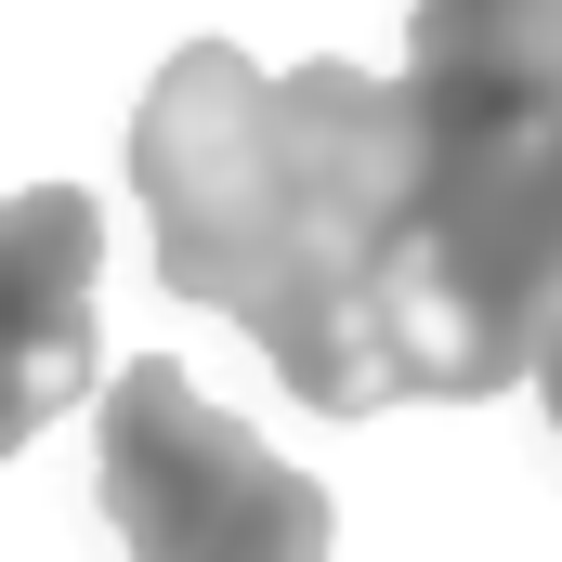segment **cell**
Masks as SVG:
<instances>
[{
	"label": "cell",
	"mask_w": 562,
	"mask_h": 562,
	"mask_svg": "<svg viewBox=\"0 0 562 562\" xmlns=\"http://www.w3.org/2000/svg\"><path fill=\"white\" fill-rule=\"evenodd\" d=\"M157 288L236 314L327 419L393 406L406 301V105L367 66L262 79L236 40H183L132 119Z\"/></svg>",
	"instance_id": "obj_1"
},
{
	"label": "cell",
	"mask_w": 562,
	"mask_h": 562,
	"mask_svg": "<svg viewBox=\"0 0 562 562\" xmlns=\"http://www.w3.org/2000/svg\"><path fill=\"white\" fill-rule=\"evenodd\" d=\"M406 301L393 406H484L562 314V0L406 13Z\"/></svg>",
	"instance_id": "obj_2"
},
{
	"label": "cell",
	"mask_w": 562,
	"mask_h": 562,
	"mask_svg": "<svg viewBox=\"0 0 562 562\" xmlns=\"http://www.w3.org/2000/svg\"><path fill=\"white\" fill-rule=\"evenodd\" d=\"M105 524L132 562H327V484L144 353L105 380Z\"/></svg>",
	"instance_id": "obj_3"
},
{
	"label": "cell",
	"mask_w": 562,
	"mask_h": 562,
	"mask_svg": "<svg viewBox=\"0 0 562 562\" xmlns=\"http://www.w3.org/2000/svg\"><path fill=\"white\" fill-rule=\"evenodd\" d=\"M92 262L105 223L79 183L0 196V458L92 393Z\"/></svg>",
	"instance_id": "obj_4"
},
{
	"label": "cell",
	"mask_w": 562,
	"mask_h": 562,
	"mask_svg": "<svg viewBox=\"0 0 562 562\" xmlns=\"http://www.w3.org/2000/svg\"><path fill=\"white\" fill-rule=\"evenodd\" d=\"M537 393H550V431H562V314H550V340H537Z\"/></svg>",
	"instance_id": "obj_5"
}]
</instances>
